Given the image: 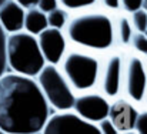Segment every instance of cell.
<instances>
[{"label": "cell", "instance_id": "23", "mask_svg": "<svg viewBox=\"0 0 147 134\" xmlns=\"http://www.w3.org/2000/svg\"><path fill=\"white\" fill-rule=\"evenodd\" d=\"M59 6H60L59 0H39V4H37V7L45 13H50L51 10L57 9Z\"/></svg>", "mask_w": 147, "mask_h": 134}, {"label": "cell", "instance_id": "17", "mask_svg": "<svg viewBox=\"0 0 147 134\" xmlns=\"http://www.w3.org/2000/svg\"><path fill=\"white\" fill-rule=\"evenodd\" d=\"M130 48L142 56H147V34L142 32H134Z\"/></svg>", "mask_w": 147, "mask_h": 134}, {"label": "cell", "instance_id": "13", "mask_svg": "<svg viewBox=\"0 0 147 134\" xmlns=\"http://www.w3.org/2000/svg\"><path fill=\"white\" fill-rule=\"evenodd\" d=\"M49 27L47 22V13L42 11L39 7H32L26 10V17H24V30L39 36L45 29Z\"/></svg>", "mask_w": 147, "mask_h": 134}, {"label": "cell", "instance_id": "1", "mask_svg": "<svg viewBox=\"0 0 147 134\" xmlns=\"http://www.w3.org/2000/svg\"><path fill=\"white\" fill-rule=\"evenodd\" d=\"M49 117L50 106L37 80L14 71L0 77V131L42 133Z\"/></svg>", "mask_w": 147, "mask_h": 134}, {"label": "cell", "instance_id": "22", "mask_svg": "<svg viewBox=\"0 0 147 134\" xmlns=\"http://www.w3.org/2000/svg\"><path fill=\"white\" fill-rule=\"evenodd\" d=\"M143 7V0H121V10L124 13H133Z\"/></svg>", "mask_w": 147, "mask_h": 134}, {"label": "cell", "instance_id": "8", "mask_svg": "<svg viewBox=\"0 0 147 134\" xmlns=\"http://www.w3.org/2000/svg\"><path fill=\"white\" fill-rule=\"evenodd\" d=\"M42 134H101L98 126L82 119L77 113L57 111L50 116L46 126L43 127Z\"/></svg>", "mask_w": 147, "mask_h": 134}, {"label": "cell", "instance_id": "3", "mask_svg": "<svg viewBox=\"0 0 147 134\" xmlns=\"http://www.w3.org/2000/svg\"><path fill=\"white\" fill-rule=\"evenodd\" d=\"M90 50L71 46L60 61V69L76 93L98 89L103 59Z\"/></svg>", "mask_w": 147, "mask_h": 134}, {"label": "cell", "instance_id": "4", "mask_svg": "<svg viewBox=\"0 0 147 134\" xmlns=\"http://www.w3.org/2000/svg\"><path fill=\"white\" fill-rule=\"evenodd\" d=\"M6 59L11 71L30 77H36L47 63L40 50L37 36L26 30L7 36Z\"/></svg>", "mask_w": 147, "mask_h": 134}, {"label": "cell", "instance_id": "15", "mask_svg": "<svg viewBox=\"0 0 147 134\" xmlns=\"http://www.w3.org/2000/svg\"><path fill=\"white\" fill-rule=\"evenodd\" d=\"M70 19V11L61 6H59L57 9L51 10L47 13V22H49V27H54V29H66L67 23Z\"/></svg>", "mask_w": 147, "mask_h": 134}, {"label": "cell", "instance_id": "6", "mask_svg": "<svg viewBox=\"0 0 147 134\" xmlns=\"http://www.w3.org/2000/svg\"><path fill=\"white\" fill-rule=\"evenodd\" d=\"M123 96L140 106H146L147 100V67L144 56L130 51L126 54L124 61V79Z\"/></svg>", "mask_w": 147, "mask_h": 134}, {"label": "cell", "instance_id": "16", "mask_svg": "<svg viewBox=\"0 0 147 134\" xmlns=\"http://www.w3.org/2000/svg\"><path fill=\"white\" fill-rule=\"evenodd\" d=\"M60 6L67 9L69 11H82L94 7L98 3V0H59Z\"/></svg>", "mask_w": 147, "mask_h": 134}, {"label": "cell", "instance_id": "2", "mask_svg": "<svg viewBox=\"0 0 147 134\" xmlns=\"http://www.w3.org/2000/svg\"><path fill=\"white\" fill-rule=\"evenodd\" d=\"M64 33L71 46L94 53H107L117 44L114 17L93 7L70 16Z\"/></svg>", "mask_w": 147, "mask_h": 134}, {"label": "cell", "instance_id": "29", "mask_svg": "<svg viewBox=\"0 0 147 134\" xmlns=\"http://www.w3.org/2000/svg\"><path fill=\"white\" fill-rule=\"evenodd\" d=\"M144 60H146V67H147V56H144Z\"/></svg>", "mask_w": 147, "mask_h": 134}, {"label": "cell", "instance_id": "7", "mask_svg": "<svg viewBox=\"0 0 147 134\" xmlns=\"http://www.w3.org/2000/svg\"><path fill=\"white\" fill-rule=\"evenodd\" d=\"M126 53L121 50H110L103 59L98 90L110 100L123 96Z\"/></svg>", "mask_w": 147, "mask_h": 134}, {"label": "cell", "instance_id": "18", "mask_svg": "<svg viewBox=\"0 0 147 134\" xmlns=\"http://www.w3.org/2000/svg\"><path fill=\"white\" fill-rule=\"evenodd\" d=\"M131 19V23H133V27L136 32H142V33H146L147 32V11L142 7L136 11L131 13L130 16Z\"/></svg>", "mask_w": 147, "mask_h": 134}, {"label": "cell", "instance_id": "11", "mask_svg": "<svg viewBox=\"0 0 147 134\" xmlns=\"http://www.w3.org/2000/svg\"><path fill=\"white\" fill-rule=\"evenodd\" d=\"M39 46L47 63L60 64L66 51L69 50V40L61 29L47 27L39 36Z\"/></svg>", "mask_w": 147, "mask_h": 134}, {"label": "cell", "instance_id": "12", "mask_svg": "<svg viewBox=\"0 0 147 134\" xmlns=\"http://www.w3.org/2000/svg\"><path fill=\"white\" fill-rule=\"evenodd\" d=\"M26 9L16 0H7L0 7V24L7 34L24 30Z\"/></svg>", "mask_w": 147, "mask_h": 134}, {"label": "cell", "instance_id": "21", "mask_svg": "<svg viewBox=\"0 0 147 134\" xmlns=\"http://www.w3.org/2000/svg\"><path fill=\"white\" fill-rule=\"evenodd\" d=\"M97 126H98V130H100L101 134H119L120 133L109 117L104 119V120H101L100 123H97Z\"/></svg>", "mask_w": 147, "mask_h": 134}, {"label": "cell", "instance_id": "10", "mask_svg": "<svg viewBox=\"0 0 147 134\" xmlns=\"http://www.w3.org/2000/svg\"><path fill=\"white\" fill-rule=\"evenodd\" d=\"M139 114L140 106H137L124 96H120L110 101L109 119L113 121V124L120 133L134 130Z\"/></svg>", "mask_w": 147, "mask_h": 134}, {"label": "cell", "instance_id": "30", "mask_svg": "<svg viewBox=\"0 0 147 134\" xmlns=\"http://www.w3.org/2000/svg\"><path fill=\"white\" fill-rule=\"evenodd\" d=\"M144 107H147V100H146V106H144Z\"/></svg>", "mask_w": 147, "mask_h": 134}, {"label": "cell", "instance_id": "14", "mask_svg": "<svg viewBox=\"0 0 147 134\" xmlns=\"http://www.w3.org/2000/svg\"><path fill=\"white\" fill-rule=\"evenodd\" d=\"M114 22H116V40H117V44L121 46V47H130L133 34L136 32L134 27H133L131 19L126 13H121L114 19Z\"/></svg>", "mask_w": 147, "mask_h": 134}, {"label": "cell", "instance_id": "28", "mask_svg": "<svg viewBox=\"0 0 147 134\" xmlns=\"http://www.w3.org/2000/svg\"><path fill=\"white\" fill-rule=\"evenodd\" d=\"M6 1H7V0H0V7H1V6H3V4H4Z\"/></svg>", "mask_w": 147, "mask_h": 134}, {"label": "cell", "instance_id": "20", "mask_svg": "<svg viewBox=\"0 0 147 134\" xmlns=\"http://www.w3.org/2000/svg\"><path fill=\"white\" fill-rule=\"evenodd\" d=\"M134 130L137 134H147V107H143V110H140Z\"/></svg>", "mask_w": 147, "mask_h": 134}, {"label": "cell", "instance_id": "27", "mask_svg": "<svg viewBox=\"0 0 147 134\" xmlns=\"http://www.w3.org/2000/svg\"><path fill=\"white\" fill-rule=\"evenodd\" d=\"M143 9L147 11V0H143Z\"/></svg>", "mask_w": 147, "mask_h": 134}, {"label": "cell", "instance_id": "31", "mask_svg": "<svg viewBox=\"0 0 147 134\" xmlns=\"http://www.w3.org/2000/svg\"><path fill=\"white\" fill-rule=\"evenodd\" d=\"M146 34H147V32H146Z\"/></svg>", "mask_w": 147, "mask_h": 134}, {"label": "cell", "instance_id": "9", "mask_svg": "<svg viewBox=\"0 0 147 134\" xmlns=\"http://www.w3.org/2000/svg\"><path fill=\"white\" fill-rule=\"evenodd\" d=\"M110 98L106 97L100 90H90L79 93L73 106V111L77 113L82 119L92 121L94 124L109 117Z\"/></svg>", "mask_w": 147, "mask_h": 134}, {"label": "cell", "instance_id": "5", "mask_svg": "<svg viewBox=\"0 0 147 134\" xmlns=\"http://www.w3.org/2000/svg\"><path fill=\"white\" fill-rule=\"evenodd\" d=\"M36 77L51 108H54L56 111L73 110L77 94L61 71L60 66L46 63V66Z\"/></svg>", "mask_w": 147, "mask_h": 134}, {"label": "cell", "instance_id": "19", "mask_svg": "<svg viewBox=\"0 0 147 134\" xmlns=\"http://www.w3.org/2000/svg\"><path fill=\"white\" fill-rule=\"evenodd\" d=\"M6 43H7V33L4 32L3 26L0 24V77L6 73V69H7V59H6Z\"/></svg>", "mask_w": 147, "mask_h": 134}, {"label": "cell", "instance_id": "25", "mask_svg": "<svg viewBox=\"0 0 147 134\" xmlns=\"http://www.w3.org/2000/svg\"><path fill=\"white\" fill-rule=\"evenodd\" d=\"M20 6H23L26 10L27 9H32V7H37L39 4V0H16Z\"/></svg>", "mask_w": 147, "mask_h": 134}, {"label": "cell", "instance_id": "26", "mask_svg": "<svg viewBox=\"0 0 147 134\" xmlns=\"http://www.w3.org/2000/svg\"><path fill=\"white\" fill-rule=\"evenodd\" d=\"M119 134H137L136 130H131V131H123V133H119Z\"/></svg>", "mask_w": 147, "mask_h": 134}, {"label": "cell", "instance_id": "24", "mask_svg": "<svg viewBox=\"0 0 147 134\" xmlns=\"http://www.w3.org/2000/svg\"><path fill=\"white\" fill-rule=\"evenodd\" d=\"M98 1L109 11H119V10H121V0H98Z\"/></svg>", "mask_w": 147, "mask_h": 134}]
</instances>
